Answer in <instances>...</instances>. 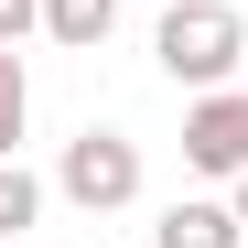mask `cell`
I'll return each instance as SVG.
<instances>
[{
    "label": "cell",
    "instance_id": "1",
    "mask_svg": "<svg viewBox=\"0 0 248 248\" xmlns=\"http://www.w3.org/2000/svg\"><path fill=\"white\" fill-rule=\"evenodd\" d=\"M151 54H162V76H173V87H227V76L248 65V22L227 11V0H173V11H162V32H151Z\"/></svg>",
    "mask_w": 248,
    "mask_h": 248
},
{
    "label": "cell",
    "instance_id": "2",
    "mask_svg": "<svg viewBox=\"0 0 248 248\" xmlns=\"http://www.w3.org/2000/svg\"><path fill=\"white\" fill-rule=\"evenodd\" d=\"M54 194L87 205V216H119V205L140 194V140L130 130H76L65 162H54Z\"/></svg>",
    "mask_w": 248,
    "mask_h": 248
},
{
    "label": "cell",
    "instance_id": "3",
    "mask_svg": "<svg viewBox=\"0 0 248 248\" xmlns=\"http://www.w3.org/2000/svg\"><path fill=\"white\" fill-rule=\"evenodd\" d=\"M184 162L194 173H248V87H205L194 108H184Z\"/></svg>",
    "mask_w": 248,
    "mask_h": 248
},
{
    "label": "cell",
    "instance_id": "4",
    "mask_svg": "<svg viewBox=\"0 0 248 248\" xmlns=\"http://www.w3.org/2000/svg\"><path fill=\"white\" fill-rule=\"evenodd\" d=\"M248 227H237V205H216V194H184V205H162V248H237Z\"/></svg>",
    "mask_w": 248,
    "mask_h": 248
},
{
    "label": "cell",
    "instance_id": "5",
    "mask_svg": "<svg viewBox=\"0 0 248 248\" xmlns=\"http://www.w3.org/2000/svg\"><path fill=\"white\" fill-rule=\"evenodd\" d=\"M44 32L65 54H97L108 32H119V0H44Z\"/></svg>",
    "mask_w": 248,
    "mask_h": 248
},
{
    "label": "cell",
    "instance_id": "6",
    "mask_svg": "<svg viewBox=\"0 0 248 248\" xmlns=\"http://www.w3.org/2000/svg\"><path fill=\"white\" fill-rule=\"evenodd\" d=\"M32 216H44V184H32V173H22V151H11V162H0V237H22Z\"/></svg>",
    "mask_w": 248,
    "mask_h": 248
},
{
    "label": "cell",
    "instance_id": "7",
    "mask_svg": "<svg viewBox=\"0 0 248 248\" xmlns=\"http://www.w3.org/2000/svg\"><path fill=\"white\" fill-rule=\"evenodd\" d=\"M22 119H32V87H22V54L0 44V162L22 151Z\"/></svg>",
    "mask_w": 248,
    "mask_h": 248
},
{
    "label": "cell",
    "instance_id": "8",
    "mask_svg": "<svg viewBox=\"0 0 248 248\" xmlns=\"http://www.w3.org/2000/svg\"><path fill=\"white\" fill-rule=\"evenodd\" d=\"M22 32H44V0H0V44H22Z\"/></svg>",
    "mask_w": 248,
    "mask_h": 248
},
{
    "label": "cell",
    "instance_id": "9",
    "mask_svg": "<svg viewBox=\"0 0 248 248\" xmlns=\"http://www.w3.org/2000/svg\"><path fill=\"white\" fill-rule=\"evenodd\" d=\"M227 205H237V227H248V173H237V194H227Z\"/></svg>",
    "mask_w": 248,
    "mask_h": 248
}]
</instances>
